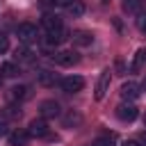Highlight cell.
Masks as SVG:
<instances>
[{
    "mask_svg": "<svg viewBox=\"0 0 146 146\" xmlns=\"http://www.w3.org/2000/svg\"><path fill=\"white\" fill-rule=\"evenodd\" d=\"M121 146H141V144H139L137 139H128V141H123Z\"/></svg>",
    "mask_w": 146,
    "mask_h": 146,
    "instance_id": "25",
    "label": "cell"
},
{
    "mask_svg": "<svg viewBox=\"0 0 146 146\" xmlns=\"http://www.w3.org/2000/svg\"><path fill=\"white\" fill-rule=\"evenodd\" d=\"M27 135H30V137H36V139L46 137V135H48V123H46L43 119H32L30 125H27Z\"/></svg>",
    "mask_w": 146,
    "mask_h": 146,
    "instance_id": "6",
    "label": "cell"
},
{
    "mask_svg": "<svg viewBox=\"0 0 146 146\" xmlns=\"http://www.w3.org/2000/svg\"><path fill=\"white\" fill-rule=\"evenodd\" d=\"M80 121H82V116H80L78 112H68V114L64 116V125H66V128H73V125H80Z\"/></svg>",
    "mask_w": 146,
    "mask_h": 146,
    "instance_id": "18",
    "label": "cell"
},
{
    "mask_svg": "<svg viewBox=\"0 0 146 146\" xmlns=\"http://www.w3.org/2000/svg\"><path fill=\"white\" fill-rule=\"evenodd\" d=\"M7 132H9V125H7L5 121H0V139H2V137H5Z\"/></svg>",
    "mask_w": 146,
    "mask_h": 146,
    "instance_id": "24",
    "label": "cell"
},
{
    "mask_svg": "<svg viewBox=\"0 0 146 146\" xmlns=\"http://www.w3.org/2000/svg\"><path fill=\"white\" fill-rule=\"evenodd\" d=\"M139 7H141V0H123V9L125 11H139Z\"/></svg>",
    "mask_w": 146,
    "mask_h": 146,
    "instance_id": "20",
    "label": "cell"
},
{
    "mask_svg": "<svg viewBox=\"0 0 146 146\" xmlns=\"http://www.w3.org/2000/svg\"><path fill=\"white\" fill-rule=\"evenodd\" d=\"M16 34H18V41H23V43H32L39 36L36 25H32V23H21L18 30H16Z\"/></svg>",
    "mask_w": 146,
    "mask_h": 146,
    "instance_id": "2",
    "label": "cell"
},
{
    "mask_svg": "<svg viewBox=\"0 0 146 146\" xmlns=\"http://www.w3.org/2000/svg\"><path fill=\"white\" fill-rule=\"evenodd\" d=\"M73 0H55V5H59V7H68Z\"/></svg>",
    "mask_w": 146,
    "mask_h": 146,
    "instance_id": "26",
    "label": "cell"
},
{
    "mask_svg": "<svg viewBox=\"0 0 146 146\" xmlns=\"http://www.w3.org/2000/svg\"><path fill=\"white\" fill-rule=\"evenodd\" d=\"M41 25H43V27H46V32H48V30L62 27V18H59L57 14H43V18H41Z\"/></svg>",
    "mask_w": 146,
    "mask_h": 146,
    "instance_id": "13",
    "label": "cell"
},
{
    "mask_svg": "<svg viewBox=\"0 0 146 146\" xmlns=\"http://www.w3.org/2000/svg\"><path fill=\"white\" fill-rule=\"evenodd\" d=\"M0 84H2V75H0Z\"/></svg>",
    "mask_w": 146,
    "mask_h": 146,
    "instance_id": "29",
    "label": "cell"
},
{
    "mask_svg": "<svg viewBox=\"0 0 146 146\" xmlns=\"http://www.w3.org/2000/svg\"><path fill=\"white\" fill-rule=\"evenodd\" d=\"M137 27H139L141 32H146V14H139V18H137Z\"/></svg>",
    "mask_w": 146,
    "mask_h": 146,
    "instance_id": "23",
    "label": "cell"
},
{
    "mask_svg": "<svg viewBox=\"0 0 146 146\" xmlns=\"http://www.w3.org/2000/svg\"><path fill=\"white\" fill-rule=\"evenodd\" d=\"M141 89H144V91H146V80H144V82H141Z\"/></svg>",
    "mask_w": 146,
    "mask_h": 146,
    "instance_id": "28",
    "label": "cell"
},
{
    "mask_svg": "<svg viewBox=\"0 0 146 146\" xmlns=\"http://www.w3.org/2000/svg\"><path fill=\"white\" fill-rule=\"evenodd\" d=\"M27 141H30L27 130H14L9 135V146H27Z\"/></svg>",
    "mask_w": 146,
    "mask_h": 146,
    "instance_id": "12",
    "label": "cell"
},
{
    "mask_svg": "<svg viewBox=\"0 0 146 146\" xmlns=\"http://www.w3.org/2000/svg\"><path fill=\"white\" fill-rule=\"evenodd\" d=\"M66 39H68V30H66L64 25L46 32V43H48V46H59V43L66 41Z\"/></svg>",
    "mask_w": 146,
    "mask_h": 146,
    "instance_id": "5",
    "label": "cell"
},
{
    "mask_svg": "<svg viewBox=\"0 0 146 146\" xmlns=\"http://www.w3.org/2000/svg\"><path fill=\"white\" fill-rule=\"evenodd\" d=\"M144 66H146V48H139V50L135 52L132 62H130V71H132V73H139Z\"/></svg>",
    "mask_w": 146,
    "mask_h": 146,
    "instance_id": "10",
    "label": "cell"
},
{
    "mask_svg": "<svg viewBox=\"0 0 146 146\" xmlns=\"http://www.w3.org/2000/svg\"><path fill=\"white\" fill-rule=\"evenodd\" d=\"M39 110H41V116H43V119H55V116L62 114V107H59L57 100H43Z\"/></svg>",
    "mask_w": 146,
    "mask_h": 146,
    "instance_id": "9",
    "label": "cell"
},
{
    "mask_svg": "<svg viewBox=\"0 0 146 146\" xmlns=\"http://www.w3.org/2000/svg\"><path fill=\"white\" fill-rule=\"evenodd\" d=\"M137 114H139V110H137L132 103H121V105L116 107V116H119L121 121H135Z\"/></svg>",
    "mask_w": 146,
    "mask_h": 146,
    "instance_id": "7",
    "label": "cell"
},
{
    "mask_svg": "<svg viewBox=\"0 0 146 146\" xmlns=\"http://www.w3.org/2000/svg\"><path fill=\"white\" fill-rule=\"evenodd\" d=\"M89 146H114V137L110 135V137H98V139H94Z\"/></svg>",
    "mask_w": 146,
    "mask_h": 146,
    "instance_id": "21",
    "label": "cell"
},
{
    "mask_svg": "<svg viewBox=\"0 0 146 146\" xmlns=\"http://www.w3.org/2000/svg\"><path fill=\"white\" fill-rule=\"evenodd\" d=\"M41 5L43 7H50V5H55V0H41Z\"/></svg>",
    "mask_w": 146,
    "mask_h": 146,
    "instance_id": "27",
    "label": "cell"
},
{
    "mask_svg": "<svg viewBox=\"0 0 146 146\" xmlns=\"http://www.w3.org/2000/svg\"><path fill=\"white\" fill-rule=\"evenodd\" d=\"M137 96H139V84H135V82H123L121 84V98L135 100Z\"/></svg>",
    "mask_w": 146,
    "mask_h": 146,
    "instance_id": "11",
    "label": "cell"
},
{
    "mask_svg": "<svg viewBox=\"0 0 146 146\" xmlns=\"http://www.w3.org/2000/svg\"><path fill=\"white\" fill-rule=\"evenodd\" d=\"M52 59H55V64H59V66H73V64H78L80 55H78L75 50H59V52L52 55Z\"/></svg>",
    "mask_w": 146,
    "mask_h": 146,
    "instance_id": "4",
    "label": "cell"
},
{
    "mask_svg": "<svg viewBox=\"0 0 146 146\" xmlns=\"http://www.w3.org/2000/svg\"><path fill=\"white\" fill-rule=\"evenodd\" d=\"M66 11H68L71 16H82V14H84V5H82L80 0H73V2L66 7Z\"/></svg>",
    "mask_w": 146,
    "mask_h": 146,
    "instance_id": "19",
    "label": "cell"
},
{
    "mask_svg": "<svg viewBox=\"0 0 146 146\" xmlns=\"http://www.w3.org/2000/svg\"><path fill=\"white\" fill-rule=\"evenodd\" d=\"M7 50H9V39H7L5 34H0V55L7 52Z\"/></svg>",
    "mask_w": 146,
    "mask_h": 146,
    "instance_id": "22",
    "label": "cell"
},
{
    "mask_svg": "<svg viewBox=\"0 0 146 146\" xmlns=\"http://www.w3.org/2000/svg\"><path fill=\"white\" fill-rule=\"evenodd\" d=\"M144 121H146V119H144Z\"/></svg>",
    "mask_w": 146,
    "mask_h": 146,
    "instance_id": "30",
    "label": "cell"
},
{
    "mask_svg": "<svg viewBox=\"0 0 146 146\" xmlns=\"http://www.w3.org/2000/svg\"><path fill=\"white\" fill-rule=\"evenodd\" d=\"M30 96H32V89H30V87H25V84H21V87H11V89H9V94H7V98H9L11 103L27 100Z\"/></svg>",
    "mask_w": 146,
    "mask_h": 146,
    "instance_id": "8",
    "label": "cell"
},
{
    "mask_svg": "<svg viewBox=\"0 0 146 146\" xmlns=\"http://www.w3.org/2000/svg\"><path fill=\"white\" fill-rule=\"evenodd\" d=\"M59 87H62V91H66V94H78V91H82L84 80H82L80 75H66V78L59 80Z\"/></svg>",
    "mask_w": 146,
    "mask_h": 146,
    "instance_id": "1",
    "label": "cell"
},
{
    "mask_svg": "<svg viewBox=\"0 0 146 146\" xmlns=\"http://www.w3.org/2000/svg\"><path fill=\"white\" fill-rule=\"evenodd\" d=\"M71 39H73L78 46H89V43L94 41V36H91L89 32H84V30H78V32H73V34H71Z\"/></svg>",
    "mask_w": 146,
    "mask_h": 146,
    "instance_id": "14",
    "label": "cell"
},
{
    "mask_svg": "<svg viewBox=\"0 0 146 146\" xmlns=\"http://www.w3.org/2000/svg\"><path fill=\"white\" fill-rule=\"evenodd\" d=\"M16 62H32L34 59V55H32V50L30 48H16Z\"/></svg>",
    "mask_w": 146,
    "mask_h": 146,
    "instance_id": "17",
    "label": "cell"
},
{
    "mask_svg": "<svg viewBox=\"0 0 146 146\" xmlns=\"http://www.w3.org/2000/svg\"><path fill=\"white\" fill-rule=\"evenodd\" d=\"M0 75H2V78H16V75H18V66H16L14 62H5V64L0 66Z\"/></svg>",
    "mask_w": 146,
    "mask_h": 146,
    "instance_id": "15",
    "label": "cell"
},
{
    "mask_svg": "<svg viewBox=\"0 0 146 146\" xmlns=\"http://www.w3.org/2000/svg\"><path fill=\"white\" fill-rule=\"evenodd\" d=\"M36 78H39V82H41V84H46V87H50V84H55V82H57V75H55L52 71H39V73H36Z\"/></svg>",
    "mask_w": 146,
    "mask_h": 146,
    "instance_id": "16",
    "label": "cell"
},
{
    "mask_svg": "<svg viewBox=\"0 0 146 146\" xmlns=\"http://www.w3.org/2000/svg\"><path fill=\"white\" fill-rule=\"evenodd\" d=\"M110 80H112V71L110 68H103V73H100V78H98V82H96V100H103L105 98V94H107V89H110Z\"/></svg>",
    "mask_w": 146,
    "mask_h": 146,
    "instance_id": "3",
    "label": "cell"
}]
</instances>
